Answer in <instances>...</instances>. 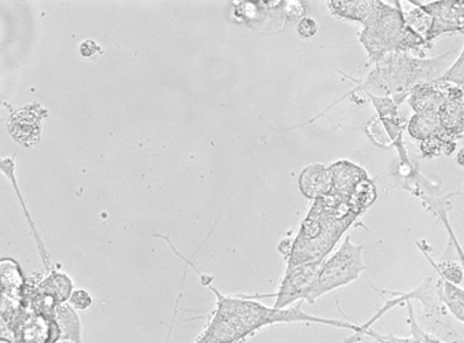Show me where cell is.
Returning <instances> with one entry per match:
<instances>
[{"mask_svg": "<svg viewBox=\"0 0 464 343\" xmlns=\"http://www.w3.org/2000/svg\"><path fill=\"white\" fill-rule=\"evenodd\" d=\"M202 283L216 295V308L205 326L204 331L193 343H245L261 329L275 324L308 323L343 329L340 319H326L304 312L303 302L287 310L266 307L257 300L241 295H224L210 284L212 278L198 272Z\"/></svg>", "mask_w": 464, "mask_h": 343, "instance_id": "obj_1", "label": "cell"}, {"mask_svg": "<svg viewBox=\"0 0 464 343\" xmlns=\"http://www.w3.org/2000/svg\"><path fill=\"white\" fill-rule=\"evenodd\" d=\"M362 216L348 199L333 193L312 202L295 238L293 241L285 239L279 244V250L286 259V268L324 262Z\"/></svg>", "mask_w": 464, "mask_h": 343, "instance_id": "obj_2", "label": "cell"}, {"mask_svg": "<svg viewBox=\"0 0 464 343\" xmlns=\"http://www.w3.org/2000/svg\"><path fill=\"white\" fill-rule=\"evenodd\" d=\"M456 50H450L440 57L420 58L408 52L388 55L359 84L357 90L374 97L392 98L397 106L408 100L416 85L439 80L452 65Z\"/></svg>", "mask_w": 464, "mask_h": 343, "instance_id": "obj_3", "label": "cell"}, {"mask_svg": "<svg viewBox=\"0 0 464 343\" xmlns=\"http://www.w3.org/2000/svg\"><path fill=\"white\" fill-rule=\"evenodd\" d=\"M362 26L359 42L367 52V66H374L394 52L426 58V52L433 49L431 43L408 25L399 0L394 5L380 2L374 14Z\"/></svg>", "mask_w": 464, "mask_h": 343, "instance_id": "obj_4", "label": "cell"}, {"mask_svg": "<svg viewBox=\"0 0 464 343\" xmlns=\"http://www.w3.org/2000/svg\"><path fill=\"white\" fill-rule=\"evenodd\" d=\"M442 284L444 281L437 275L436 271L428 273L420 286L412 291L399 292L392 290H381L374 287L382 297L389 295L385 305L375 313L370 320L365 321V326L372 327L375 321L386 315L393 308L405 305L407 301H418L422 307L420 310V324L423 329L430 332L445 343H464V338L453 324V318L448 310L442 297Z\"/></svg>", "mask_w": 464, "mask_h": 343, "instance_id": "obj_5", "label": "cell"}, {"mask_svg": "<svg viewBox=\"0 0 464 343\" xmlns=\"http://www.w3.org/2000/svg\"><path fill=\"white\" fill-rule=\"evenodd\" d=\"M60 338L54 316L45 315L20 300L2 295V342L58 343Z\"/></svg>", "mask_w": 464, "mask_h": 343, "instance_id": "obj_6", "label": "cell"}, {"mask_svg": "<svg viewBox=\"0 0 464 343\" xmlns=\"http://www.w3.org/2000/svg\"><path fill=\"white\" fill-rule=\"evenodd\" d=\"M362 250H364L362 244H354L351 235H346L337 252L330 254L323 262L317 273L316 283L306 302L314 305L323 295L357 281L365 271Z\"/></svg>", "mask_w": 464, "mask_h": 343, "instance_id": "obj_7", "label": "cell"}, {"mask_svg": "<svg viewBox=\"0 0 464 343\" xmlns=\"http://www.w3.org/2000/svg\"><path fill=\"white\" fill-rule=\"evenodd\" d=\"M323 262H306L297 267L286 268L284 279L277 287L275 294L268 295H247V297L257 300V298H275V310H287L295 307L298 302H306L314 283H316L317 273Z\"/></svg>", "mask_w": 464, "mask_h": 343, "instance_id": "obj_8", "label": "cell"}, {"mask_svg": "<svg viewBox=\"0 0 464 343\" xmlns=\"http://www.w3.org/2000/svg\"><path fill=\"white\" fill-rule=\"evenodd\" d=\"M410 4L430 15L431 25L425 39L431 44L444 34H464V0H439L428 4L411 0Z\"/></svg>", "mask_w": 464, "mask_h": 343, "instance_id": "obj_9", "label": "cell"}, {"mask_svg": "<svg viewBox=\"0 0 464 343\" xmlns=\"http://www.w3.org/2000/svg\"><path fill=\"white\" fill-rule=\"evenodd\" d=\"M39 105H29L28 108L21 109L13 114L9 122V131L13 139L20 145L31 148L39 142L40 121L44 114L37 111Z\"/></svg>", "mask_w": 464, "mask_h": 343, "instance_id": "obj_10", "label": "cell"}, {"mask_svg": "<svg viewBox=\"0 0 464 343\" xmlns=\"http://www.w3.org/2000/svg\"><path fill=\"white\" fill-rule=\"evenodd\" d=\"M407 308L408 318L407 323L410 327V335L408 337H397L393 332L389 331L388 334H381V332L372 329V327L364 329L362 337L370 338L377 343H445L444 340L431 335L430 332L422 329L418 318H416L415 310H413L412 301L405 302Z\"/></svg>", "mask_w": 464, "mask_h": 343, "instance_id": "obj_11", "label": "cell"}, {"mask_svg": "<svg viewBox=\"0 0 464 343\" xmlns=\"http://www.w3.org/2000/svg\"><path fill=\"white\" fill-rule=\"evenodd\" d=\"M298 187L301 194L312 202L329 195L333 190L332 169L323 164L308 165L301 172Z\"/></svg>", "mask_w": 464, "mask_h": 343, "instance_id": "obj_12", "label": "cell"}, {"mask_svg": "<svg viewBox=\"0 0 464 343\" xmlns=\"http://www.w3.org/2000/svg\"><path fill=\"white\" fill-rule=\"evenodd\" d=\"M330 169H332L333 176L332 193L341 196V198L348 199V201L352 194L356 190L357 186L362 180L370 177L367 172H365L364 167H359V165L353 164V162L346 161V159L330 165Z\"/></svg>", "mask_w": 464, "mask_h": 343, "instance_id": "obj_13", "label": "cell"}, {"mask_svg": "<svg viewBox=\"0 0 464 343\" xmlns=\"http://www.w3.org/2000/svg\"><path fill=\"white\" fill-rule=\"evenodd\" d=\"M447 100L444 85L440 80L431 82H423L416 85L408 97L407 102L413 113H426V111H439Z\"/></svg>", "mask_w": 464, "mask_h": 343, "instance_id": "obj_14", "label": "cell"}, {"mask_svg": "<svg viewBox=\"0 0 464 343\" xmlns=\"http://www.w3.org/2000/svg\"><path fill=\"white\" fill-rule=\"evenodd\" d=\"M381 0H330L327 2V9L334 17L362 25L374 14Z\"/></svg>", "mask_w": 464, "mask_h": 343, "instance_id": "obj_15", "label": "cell"}, {"mask_svg": "<svg viewBox=\"0 0 464 343\" xmlns=\"http://www.w3.org/2000/svg\"><path fill=\"white\" fill-rule=\"evenodd\" d=\"M441 132L439 137L450 142L464 139V100H445L439 110Z\"/></svg>", "mask_w": 464, "mask_h": 343, "instance_id": "obj_16", "label": "cell"}, {"mask_svg": "<svg viewBox=\"0 0 464 343\" xmlns=\"http://www.w3.org/2000/svg\"><path fill=\"white\" fill-rule=\"evenodd\" d=\"M55 321L60 329V342L84 343L82 342V326L76 310L65 302L60 304L54 310Z\"/></svg>", "mask_w": 464, "mask_h": 343, "instance_id": "obj_17", "label": "cell"}, {"mask_svg": "<svg viewBox=\"0 0 464 343\" xmlns=\"http://www.w3.org/2000/svg\"><path fill=\"white\" fill-rule=\"evenodd\" d=\"M2 295L23 301L26 281L20 264L13 259H2Z\"/></svg>", "mask_w": 464, "mask_h": 343, "instance_id": "obj_18", "label": "cell"}, {"mask_svg": "<svg viewBox=\"0 0 464 343\" xmlns=\"http://www.w3.org/2000/svg\"><path fill=\"white\" fill-rule=\"evenodd\" d=\"M37 290L42 294L53 298L57 304H65L73 292V281L66 273L57 270H52L49 276H45L39 284Z\"/></svg>", "mask_w": 464, "mask_h": 343, "instance_id": "obj_19", "label": "cell"}, {"mask_svg": "<svg viewBox=\"0 0 464 343\" xmlns=\"http://www.w3.org/2000/svg\"><path fill=\"white\" fill-rule=\"evenodd\" d=\"M407 132L412 139L418 142L437 137L441 132L439 111H426V113H413L407 122Z\"/></svg>", "mask_w": 464, "mask_h": 343, "instance_id": "obj_20", "label": "cell"}, {"mask_svg": "<svg viewBox=\"0 0 464 343\" xmlns=\"http://www.w3.org/2000/svg\"><path fill=\"white\" fill-rule=\"evenodd\" d=\"M418 247L422 250L425 254L426 260L430 262L431 268L436 271L437 275L447 281V283L455 284V286H461L464 281V268L461 265L460 260L452 259V257H442L440 262H434L431 259L430 252L426 250V241L418 242Z\"/></svg>", "mask_w": 464, "mask_h": 343, "instance_id": "obj_21", "label": "cell"}, {"mask_svg": "<svg viewBox=\"0 0 464 343\" xmlns=\"http://www.w3.org/2000/svg\"><path fill=\"white\" fill-rule=\"evenodd\" d=\"M442 297L445 305L453 319L464 324V289L461 286L447 283L442 284Z\"/></svg>", "mask_w": 464, "mask_h": 343, "instance_id": "obj_22", "label": "cell"}, {"mask_svg": "<svg viewBox=\"0 0 464 343\" xmlns=\"http://www.w3.org/2000/svg\"><path fill=\"white\" fill-rule=\"evenodd\" d=\"M456 146H458V142H450L437 135V137L429 138L420 142V150L423 158L433 159L441 156L452 157L453 154H456Z\"/></svg>", "mask_w": 464, "mask_h": 343, "instance_id": "obj_23", "label": "cell"}, {"mask_svg": "<svg viewBox=\"0 0 464 343\" xmlns=\"http://www.w3.org/2000/svg\"><path fill=\"white\" fill-rule=\"evenodd\" d=\"M439 80L456 85L464 94V43L458 58L453 61L452 65L448 68V71Z\"/></svg>", "mask_w": 464, "mask_h": 343, "instance_id": "obj_24", "label": "cell"}, {"mask_svg": "<svg viewBox=\"0 0 464 343\" xmlns=\"http://www.w3.org/2000/svg\"><path fill=\"white\" fill-rule=\"evenodd\" d=\"M68 304L79 312H87L90 308H92L94 305V297L91 294L88 290L85 289H76L72 292L71 297H69Z\"/></svg>", "mask_w": 464, "mask_h": 343, "instance_id": "obj_25", "label": "cell"}, {"mask_svg": "<svg viewBox=\"0 0 464 343\" xmlns=\"http://www.w3.org/2000/svg\"><path fill=\"white\" fill-rule=\"evenodd\" d=\"M297 32L303 39H312V37L316 36L317 32H319V25H317L314 18L304 17L303 20H300V23H298Z\"/></svg>", "mask_w": 464, "mask_h": 343, "instance_id": "obj_26", "label": "cell"}, {"mask_svg": "<svg viewBox=\"0 0 464 343\" xmlns=\"http://www.w3.org/2000/svg\"><path fill=\"white\" fill-rule=\"evenodd\" d=\"M284 13L290 20H297V18L303 20L305 5L303 2H285Z\"/></svg>", "mask_w": 464, "mask_h": 343, "instance_id": "obj_27", "label": "cell"}, {"mask_svg": "<svg viewBox=\"0 0 464 343\" xmlns=\"http://www.w3.org/2000/svg\"><path fill=\"white\" fill-rule=\"evenodd\" d=\"M98 52H102V49H101V46H98L94 40H84L80 44V54H82V58L94 57Z\"/></svg>", "mask_w": 464, "mask_h": 343, "instance_id": "obj_28", "label": "cell"}, {"mask_svg": "<svg viewBox=\"0 0 464 343\" xmlns=\"http://www.w3.org/2000/svg\"><path fill=\"white\" fill-rule=\"evenodd\" d=\"M455 161L459 167L464 169V148H460L458 151H456Z\"/></svg>", "mask_w": 464, "mask_h": 343, "instance_id": "obj_29", "label": "cell"}, {"mask_svg": "<svg viewBox=\"0 0 464 343\" xmlns=\"http://www.w3.org/2000/svg\"><path fill=\"white\" fill-rule=\"evenodd\" d=\"M362 339H364V337H362V334H356V332H353V335H352V337L346 338L343 343H357Z\"/></svg>", "mask_w": 464, "mask_h": 343, "instance_id": "obj_30", "label": "cell"}, {"mask_svg": "<svg viewBox=\"0 0 464 343\" xmlns=\"http://www.w3.org/2000/svg\"><path fill=\"white\" fill-rule=\"evenodd\" d=\"M463 193H464V188H463Z\"/></svg>", "mask_w": 464, "mask_h": 343, "instance_id": "obj_31", "label": "cell"}]
</instances>
